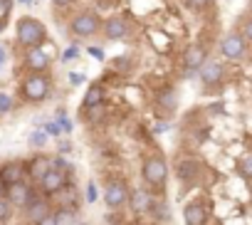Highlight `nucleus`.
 I'll list each match as a JSON object with an SVG mask.
<instances>
[{"label":"nucleus","mask_w":252,"mask_h":225,"mask_svg":"<svg viewBox=\"0 0 252 225\" xmlns=\"http://www.w3.org/2000/svg\"><path fill=\"white\" fill-rule=\"evenodd\" d=\"M15 40L23 50H32V47H45L47 42V28L32 18V15H23L15 23Z\"/></svg>","instance_id":"nucleus-1"},{"label":"nucleus","mask_w":252,"mask_h":225,"mask_svg":"<svg viewBox=\"0 0 252 225\" xmlns=\"http://www.w3.org/2000/svg\"><path fill=\"white\" fill-rule=\"evenodd\" d=\"M52 92V79L47 72H28L20 82V96L28 104H40L50 96Z\"/></svg>","instance_id":"nucleus-2"},{"label":"nucleus","mask_w":252,"mask_h":225,"mask_svg":"<svg viewBox=\"0 0 252 225\" xmlns=\"http://www.w3.org/2000/svg\"><path fill=\"white\" fill-rule=\"evenodd\" d=\"M141 178H144L146 188H151L156 193H163L166 181H168V163L161 156H149L141 163Z\"/></svg>","instance_id":"nucleus-3"},{"label":"nucleus","mask_w":252,"mask_h":225,"mask_svg":"<svg viewBox=\"0 0 252 225\" xmlns=\"http://www.w3.org/2000/svg\"><path fill=\"white\" fill-rule=\"evenodd\" d=\"M101 23L104 20L94 10H82L69 20V32L74 37H92V35H96L101 30Z\"/></svg>","instance_id":"nucleus-4"},{"label":"nucleus","mask_w":252,"mask_h":225,"mask_svg":"<svg viewBox=\"0 0 252 225\" xmlns=\"http://www.w3.org/2000/svg\"><path fill=\"white\" fill-rule=\"evenodd\" d=\"M40 193V188H37V183H32V181H18V183H13V186H8V191H5V198L15 205V208H25L35 195Z\"/></svg>","instance_id":"nucleus-5"},{"label":"nucleus","mask_w":252,"mask_h":225,"mask_svg":"<svg viewBox=\"0 0 252 225\" xmlns=\"http://www.w3.org/2000/svg\"><path fill=\"white\" fill-rule=\"evenodd\" d=\"M47 215H52V203H50V198L47 195H42V193H37L25 208H23V218L28 220V223H32V225H37L42 218H47Z\"/></svg>","instance_id":"nucleus-6"},{"label":"nucleus","mask_w":252,"mask_h":225,"mask_svg":"<svg viewBox=\"0 0 252 225\" xmlns=\"http://www.w3.org/2000/svg\"><path fill=\"white\" fill-rule=\"evenodd\" d=\"M104 203L109 210H119L129 203V188L124 186V181H109L104 186Z\"/></svg>","instance_id":"nucleus-7"},{"label":"nucleus","mask_w":252,"mask_h":225,"mask_svg":"<svg viewBox=\"0 0 252 225\" xmlns=\"http://www.w3.org/2000/svg\"><path fill=\"white\" fill-rule=\"evenodd\" d=\"M220 52L227 57V60H242L245 52H247V40L242 32H227L222 40H220Z\"/></svg>","instance_id":"nucleus-8"},{"label":"nucleus","mask_w":252,"mask_h":225,"mask_svg":"<svg viewBox=\"0 0 252 225\" xmlns=\"http://www.w3.org/2000/svg\"><path fill=\"white\" fill-rule=\"evenodd\" d=\"M69 183H72V181H69V176H67V173H62V171L52 168V171H50L40 183H37V188H40V193H42V195L52 198V195H60Z\"/></svg>","instance_id":"nucleus-9"},{"label":"nucleus","mask_w":252,"mask_h":225,"mask_svg":"<svg viewBox=\"0 0 252 225\" xmlns=\"http://www.w3.org/2000/svg\"><path fill=\"white\" fill-rule=\"evenodd\" d=\"M198 77H200V82L210 89V87H218V84H222V79H225V67H222V62H218V60H205L203 62V67L198 69Z\"/></svg>","instance_id":"nucleus-10"},{"label":"nucleus","mask_w":252,"mask_h":225,"mask_svg":"<svg viewBox=\"0 0 252 225\" xmlns=\"http://www.w3.org/2000/svg\"><path fill=\"white\" fill-rule=\"evenodd\" d=\"M50 62H52V60H50V55H47L42 47L25 50V55H23V64H25L28 72H47Z\"/></svg>","instance_id":"nucleus-11"},{"label":"nucleus","mask_w":252,"mask_h":225,"mask_svg":"<svg viewBox=\"0 0 252 225\" xmlns=\"http://www.w3.org/2000/svg\"><path fill=\"white\" fill-rule=\"evenodd\" d=\"M25 166H28V178H30L32 183H40V181L52 171V156L37 154V156H32Z\"/></svg>","instance_id":"nucleus-12"},{"label":"nucleus","mask_w":252,"mask_h":225,"mask_svg":"<svg viewBox=\"0 0 252 225\" xmlns=\"http://www.w3.org/2000/svg\"><path fill=\"white\" fill-rule=\"evenodd\" d=\"M208 60V50L200 45V42H193V45H188L186 47V52H183V64H186V74H190V72H198L200 67H203V62Z\"/></svg>","instance_id":"nucleus-13"},{"label":"nucleus","mask_w":252,"mask_h":225,"mask_svg":"<svg viewBox=\"0 0 252 225\" xmlns=\"http://www.w3.org/2000/svg\"><path fill=\"white\" fill-rule=\"evenodd\" d=\"M200 171H203V166H200V161L195 156H183L178 161V166H176V173H178V178L183 183H195L200 178Z\"/></svg>","instance_id":"nucleus-14"},{"label":"nucleus","mask_w":252,"mask_h":225,"mask_svg":"<svg viewBox=\"0 0 252 225\" xmlns=\"http://www.w3.org/2000/svg\"><path fill=\"white\" fill-rule=\"evenodd\" d=\"M101 35H104L109 42H116V40H121V37L129 35V25H126L124 18H106V20L101 23Z\"/></svg>","instance_id":"nucleus-15"},{"label":"nucleus","mask_w":252,"mask_h":225,"mask_svg":"<svg viewBox=\"0 0 252 225\" xmlns=\"http://www.w3.org/2000/svg\"><path fill=\"white\" fill-rule=\"evenodd\" d=\"M0 178L5 181V186H13L23 178H28V166L25 161H8L0 166Z\"/></svg>","instance_id":"nucleus-16"},{"label":"nucleus","mask_w":252,"mask_h":225,"mask_svg":"<svg viewBox=\"0 0 252 225\" xmlns=\"http://www.w3.org/2000/svg\"><path fill=\"white\" fill-rule=\"evenodd\" d=\"M151 203H154V195H151V191L149 188H134L131 193H129V205H131V210L134 213H149L151 210Z\"/></svg>","instance_id":"nucleus-17"},{"label":"nucleus","mask_w":252,"mask_h":225,"mask_svg":"<svg viewBox=\"0 0 252 225\" xmlns=\"http://www.w3.org/2000/svg\"><path fill=\"white\" fill-rule=\"evenodd\" d=\"M183 220L186 225H208V210L203 203H188L183 208Z\"/></svg>","instance_id":"nucleus-18"},{"label":"nucleus","mask_w":252,"mask_h":225,"mask_svg":"<svg viewBox=\"0 0 252 225\" xmlns=\"http://www.w3.org/2000/svg\"><path fill=\"white\" fill-rule=\"evenodd\" d=\"M156 106H158V109H163L166 114H173V111L178 109V92H176L173 87L161 89V92L156 94Z\"/></svg>","instance_id":"nucleus-19"},{"label":"nucleus","mask_w":252,"mask_h":225,"mask_svg":"<svg viewBox=\"0 0 252 225\" xmlns=\"http://www.w3.org/2000/svg\"><path fill=\"white\" fill-rule=\"evenodd\" d=\"M52 215H55L57 225H77V223H79V220H77V210L64 208V205H60L57 210H52Z\"/></svg>","instance_id":"nucleus-20"},{"label":"nucleus","mask_w":252,"mask_h":225,"mask_svg":"<svg viewBox=\"0 0 252 225\" xmlns=\"http://www.w3.org/2000/svg\"><path fill=\"white\" fill-rule=\"evenodd\" d=\"M99 104H104V87L92 84L84 94V106H99Z\"/></svg>","instance_id":"nucleus-21"},{"label":"nucleus","mask_w":252,"mask_h":225,"mask_svg":"<svg viewBox=\"0 0 252 225\" xmlns=\"http://www.w3.org/2000/svg\"><path fill=\"white\" fill-rule=\"evenodd\" d=\"M237 173H240L245 181H252V154H247V156H242V159L237 161Z\"/></svg>","instance_id":"nucleus-22"},{"label":"nucleus","mask_w":252,"mask_h":225,"mask_svg":"<svg viewBox=\"0 0 252 225\" xmlns=\"http://www.w3.org/2000/svg\"><path fill=\"white\" fill-rule=\"evenodd\" d=\"M13 210H15V205H13L8 198H0V225L8 223V220L13 218Z\"/></svg>","instance_id":"nucleus-23"},{"label":"nucleus","mask_w":252,"mask_h":225,"mask_svg":"<svg viewBox=\"0 0 252 225\" xmlns=\"http://www.w3.org/2000/svg\"><path fill=\"white\" fill-rule=\"evenodd\" d=\"M52 168H57V171L67 173L69 178H72V173H74V166H72L67 159H62V156H52Z\"/></svg>","instance_id":"nucleus-24"},{"label":"nucleus","mask_w":252,"mask_h":225,"mask_svg":"<svg viewBox=\"0 0 252 225\" xmlns=\"http://www.w3.org/2000/svg\"><path fill=\"white\" fill-rule=\"evenodd\" d=\"M13 106H15V99H13L8 92H0V117L10 114V111H13Z\"/></svg>","instance_id":"nucleus-25"},{"label":"nucleus","mask_w":252,"mask_h":225,"mask_svg":"<svg viewBox=\"0 0 252 225\" xmlns=\"http://www.w3.org/2000/svg\"><path fill=\"white\" fill-rule=\"evenodd\" d=\"M47 141V131H32L30 134V146H45Z\"/></svg>","instance_id":"nucleus-26"},{"label":"nucleus","mask_w":252,"mask_h":225,"mask_svg":"<svg viewBox=\"0 0 252 225\" xmlns=\"http://www.w3.org/2000/svg\"><path fill=\"white\" fill-rule=\"evenodd\" d=\"M183 3H186L190 10H203V8H208L210 3H215V0H183Z\"/></svg>","instance_id":"nucleus-27"},{"label":"nucleus","mask_w":252,"mask_h":225,"mask_svg":"<svg viewBox=\"0 0 252 225\" xmlns=\"http://www.w3.org/2000/svg\"><path fill=\"white\" fill-rule=\"evenodd\" d=\"M13 5H15V0H0V15L8 18L10 10H13Z\"/></svg>","instance_id":"nucleus-28"},{"label":"nucleus","mask_w":252,"mask_h":225,"mask_svg":"<svg viewBox=\"0 0 252 225\" xmlns=\"http://www.w3.org/2000/svg\"><path fill=\"white\" fill-rule=\"evenodd\" d=\"M74 3V0H52V8H57V10H64V8H69Z\"/></svg>","instance_id":"nucleus-29"},{"label":"nucleus","mask_w":252,"mask_h":225,"mask_svg":"<svg viewBox=\"0 0 252 225\" xmlns=\"http://www.w3.org/2000/svg\"><path fill=\"white\" fill-rule=\"evenodd\" d=\"M242 35H245V40H247V42H252V20H250V23H245Z\"/></svg>","instance_id":"nucleus-30"},{"label":"nucleus","mask_w":252,"mask_h":225,"mask_svg":"<svg viewBox=\"0 0 252 225\" xmlns=\"http://www.w3.org/2000/svg\"><path fill=\"white\" fill-rule=\"evenodd\" d=\"M5 62H8V50H5V45H0V69L5 67Z\"/></svg>","instance_id":"nucleus-31"},{"label":"nucleus","mask_w":252,"mask_h":225,"mask_svg":"<svg viewBox=\"0 0 252 225\" xmlns=\"http://www.w3.org/2000/svg\"><path fill=\"white\" fill-rule=\"evenodd\" d=\"M77 55H79V50H77V47H69V50L64 52V57H62V60L67 62V60H72V57H77Z\"/></svg>","instance_id":"nucleus-32"},{"label":"nucleus","mask_w":252,"mask_h":225,"mask_svg":"<svg viewBox=\"0 0 252 225\" xmlns=\"http://www.w3.org/2000/svg\"><path fill=\"white\" fill-rule=\"evenodd\" d=\"M69 82L77 87V84H82V82H84V74H74V72H72V74H69Z\"/></svg>","instance_id":"nucleus-33"},{"label":"nucleus","mask_w":252,"mask_h":225,"mask_svg":"<svg viewBox=\"0 0 252 225\" xmlns=\"http://www.w3.org/2000/svg\"><path fill=\"white\" fill-rule=\"evenodd\" d=\"M45 131H47V134H55V136H57V134H60V124H45Z\"/></svg>","instance_id":"nucleus-34"},{"label":"nucleus","mask_w":252,"mask_h":225,"mask_svg":"<svg viewBox=\"0 0 252 225\" xmlns=\"http://www.w3.org/2000/svg\"><path fill=\"white\" fill-rule=\"evenodd\" d=\"M37 225H57V220H55V215H47V218H42Z\"/></svg>","instance_id":"nucleus-35"},{"label":"nucleus","mask_w":252,"mask_h":225,"mask_svg":"<svg viewBox=\"0 0 252 225\" xmlns=\"http://www.w3.org/2000/svg\"><path fill=\"white\" fill-rule=\"evenodd\" d=\"M89 55H92V57H96V60H101V57H104V52H101L99 47H89Z\"/></svg>","instance_id":"nucleus-36"},{"label":"nucleus","mask_w":252,"mask_h":225,"mask_svg":"<svg viewBox=\"0 0 252 225\" xmlns=\"http://www.w3.org/2000/svg\"><path fill=\"white\" fill-rule=\"evenodd\" d=\"M87 198H89L92 203L96 200V188H94V186H89V188H87Z\"/></svg>","instance_id":"nucleus-37"},{"label":"nucleus","mask_w":252,"mask_h":225,"mask_svg":"<svg viewBox=\"0 0 252 225\" xmlns=\"http://www.w3.org/2000/svg\"><path fill=\"white\" fill-rule=\"evenodd\" d=\"M5 191H8V186H5L3 178H0V198H5Z\"/></svg>","instance_id":"nucleus-38"},{"label":"nucleus","mask_w":252,"mask_h":225,"mask_svg":"<svg viewBox=\"0 0 252 225\" xmlns=\"http://www.w3.org/2000/svg\"><path fill=\"white\" fill-rule=\"evenodd\" d=\"M5 28H8V18L0 15V32H5Z\"/></svg>","instance_id":"nucleus-39"},{"label":"nucleus","mask_w":252,"mask_h":225,"mask_svg":"<svg viewBox=\"0 0 252 225\" xmlns=\"http://www.w3.org/2000/svg\"><path fill=\"white\" fill-rule=\"evenodd\" d=\"M15 3H20V5H32L35 0H15Z\"/></svg>","instance_id":"nucleus-40"},{"label":"nucleus","mask_w":252,"mask_h":225,"mask_svg":"<svg viewBox=\"0 0 252 225\" xmlns=\"http://www.w3.org/2000/svg\"><path fill=\"white\" fill-rule=\"evenodd\" d=\"M77 225H82V223H77Z\"/></svg>","instance_id":"nucleus-41"}]
</instances>
